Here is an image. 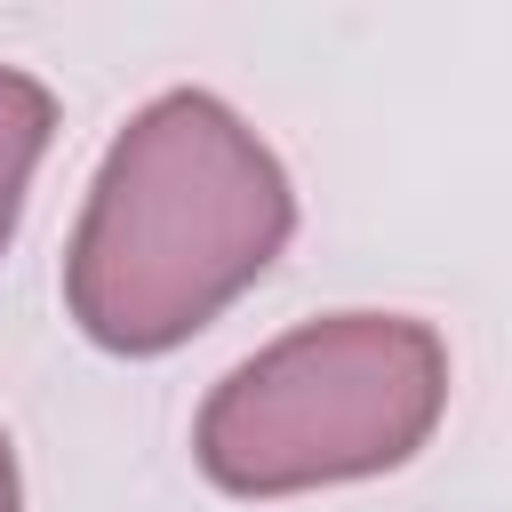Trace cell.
<instances>
[{
    "instance_id": "6da1fadb",
    "label": "cell",
    "mask_w": 512,
    "mask_h": 512,
    "mask_svg": "<svg viewBox=\"0 0 512 512\" xmlns=\"http://www.w3.org/2000/svg\"><path fill=\"white\" fill-rule=\"evenodd\" d=\"M296 232V192L264 136L200 96H152L104 152L64 248V304L104 352H168L208 328Z\"/></svg>"
},
{
    "instance_id": "7a4b0ae2",
    "label": "cell",
    "mask_w": 512,
    "mask_h": 512,
    "mask_svg": "<svg viewBox=\"0 0 512 512\" xmlns=\"http://www.w3.org/2000/svg\"><path fill=\"white\" fill-rule=\"evenodd\" d=\"M448 408V344L408 312H328L240 360L192 456L232 496H296L408 464Z\"/></svg>"
},
{
    "instance_id": "3957f363",
    "label": "cell",
    "mask_w": 512,
    "mask_h": 512,
    "mask_svg": "<svg viewBox=\"0 0 512 512\" xmlns=\"http://www.w3.org/2000/svg\"><path fill=\"white\" fill-rule=\"evenodd\" d=\"M48 128H56V96H48L32 72L0 64V248L16 240L24 184H32L40 152H48Z\"/></svg>"
},
{
    "instance_id": "277c9868",
    "label": "cell",
    "mask_w": 512,
    "mask_h": 512,
    "mask_svg": "<svg viewBox=\"0 0 512 512\" xmlns=\"http://www.w3.org/2000/svg\"><path fill=\"white\" fill-rule=\"evenodd\" d=\"M0 512H24V496H16V448H8V432H0Z\"/></svg>"
}]
</instances>
